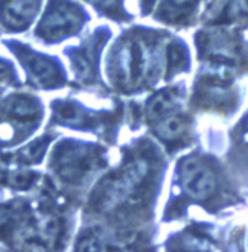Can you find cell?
I'll use <instances>...</instances> for the list:
<instances>
[{"instance_id":"6da1fadb","label":"cell","mask_w":248,"mask_h":252,"mask_svg":"<svg viewBox=\"0 0 248 252\" xmlns=\"http://www.w3.org/2000/svg\"><path fill=\"white\" fill-rule=\"evenodd\" d=\"M44 117V106L32 93L20 88L5 90L0 96V148L12 149L25 143Z\"/></svg>"},{"instance_id":"7a4b0ae2","label":"cell","mask_w":248,"mask_h":252,"mask_svg":"<svg viewBox=\"0 0 248 252\" xmlns=\"http://www.w3.org/2000/svg\"><path fill=\"white\" fill-rule=\"evenodd\" d=\"M2 43L19 63L28 85L49 92L66 84L64 68L57 58L35 50L29 44L15 38L3 40Z\"/></svg>"},{"instance_id":"3957f363","label":"cell","mask_w":248,"mask_h":252,"mask_svg":"<svg viewBox=\"0 0 248 252\" xmlns=\"http://www.w3.org/2000/svg\"><path fill=\"white\" fill-rule=\"evenodd\" d=\"M85 22L84 11L70 0H49L35 26L34 37L44 44L60 43L78 33Z\"/></svg>"},{"instance_id":"277c9868","label":"cell","mask_w":248,"mask_h":252,"mask_svg":"<svg viewBox=\"0 0 248 252\" xmlns=\"http://www.w3.org/2000/svg\"><path fill=\"white\" fill-rule=\"evenodd\" d=\"M92 167L90 149L73 141H61L50 157V169L67 183H75Z\"/></svg>"},{"instance_id":"5b68a950","label":"cell","mask_w":248,"mask_h":252,"mask_svg":"<svg viewBox=\"0 0 248 252\" xmlns=\"http://www.w3.org/2000/svg\"><path fill=\"white\" fill-rule=\"evenodd\" d=\"M41 0H0V28L9 33H23L37 19Z\"/></svg>"},{"instance_id":"8992f818","label":"cell","mask_w":248,"mask_h":252,"mask_svg":"<svg viewBox=\"0 0 248 252\" xmlns=\"http://www.w3.org/2000/svg\"><path fill=\"white\" fill-rule=\"evenodd\" d=\"M183 186L193 197H207L215 190V176L212 170L198 159H189L181 170Z\"/></svg>"},{"instance_id":"52a82bcc","label":"cell","mask_w":248,"mask_h":252,"mask_svg":"<svg viewBox=\"0 0 248 252\" xmlns=\"http://www.w3.org/2000/svg\"><path fill=\"white\" fill-rule=\"evenodd\" d=\"M52 140L54 138H52V135H49V134L41 135L32 141H28L26 145L19 146L11 152H3V157L6 158V161L11 166L31 167L35 164H40L47 152V148L52 143Z\"/></svg>"},{"instance_id":"ba28073f","label":"cell","mask_w":248,"mask_h":252,"mask_svg":"<svg viewBox=\"0 0 248 252\" xmlns=\"http://www.w3.org/2000/svg\"><path fill=\"white\" fill-rule=\"evenodd\" d=\"M98 44L96 41H90L78 49L67 50L66 55L70 60L73 70V76L78 81L87 82L90 81L95 75V68H96V60H98Z\"/></svg>"},{"instance_id":"9c48e42d","label":"cell","mask_w":248,"mask_h":252,"mask_svg":"<svg viewBox=\"0 0 248 252\" xmlns=\"http://www.w3.org/2000/svg\"><path fill=\"white\" fill-rule=\"evenodd\" d=\"M38 178H40L38 172L29 170L28 167H22V166H14L9 170L5 189H11L15 191H26L35 186Z\"/></svg>"},{"instance_id":"30bf717a","label":"cell","mask_w":248,"mask_h":252,"mask_svg":"<svg viewBox=\"0 0 248 252\" xmlns=\"http://www.w3.org/2000/svg\"><path fill=\"white\" fill-rule=\"evenodd\" d=\"M23 82L20 81V73L17 70L15 64L5 58L0 57V88H22Z\"/></svg>"},{"instance_id":"8fae6325","label":"cell","mask_w":248,"mask_h":252,"mask_svg":"<svg viewBox=\"0 0 248 252\" xmlns=\"http://www.w3.org/2000/svg\"><path fill=\"white\" fill-rule=\"evenodd\" d=\"M181 128H183V123H181V120L178 117H169L160 128V132H162L163 137H166V135L174 137V135H177L181 131Z\"/></svg>"},{"instance_id":"7c38bea8","label":"cell","mask_w":248,"mask_h":252,"mask_svg":"<svg viewBox=\"0 0 248 252\" xmlns=\"http://www.w3.org/2000/svg\"><path fill=\"white\" fill-rule=\"evenodd\" d=\"M92 2H95L96 5H102V6H105V5H111L114 0H92Z\"/></svg>"},{"instance_id":"4fadbf2b","label":"cell","mask_w":248,"mask_h":252,"mask_svg":"<svg viewBox=\"0 0 248 252\" xmlns=\"http://www.w3.org/2000/svg\"><path fill=\"white\" fill-rule=\"evenodd\" d=\"M187 2H190V0H172V3H175V5H184Z\"/></svg>"}]
</instances>
